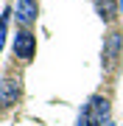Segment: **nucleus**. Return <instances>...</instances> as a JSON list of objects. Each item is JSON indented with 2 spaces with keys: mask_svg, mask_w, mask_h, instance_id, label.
<instances>
[{
  "mask_svg": "<svg viewBox=\"0 0 123 126\" xmlns=\"http://www.w3.org/2000/svg\"><path fill=\"white\" fill-rule=\"evenodd\" d=\"M20 95H23V81L17 76H9L0 81V109H9L14 104L20 101Z\"/></svg>",
  "mask_w": 123,
  "mask_h": 126,
  "instance_id": "20e7f679",
  "label": "nucleus"
},
{
  "mask_svg": "<svg viewBox=\"0 0 123 126\" xmlns=\"http://www.w3.org/2000/svg\"><path fill=\"white\" fill-rule=\"evenodd\" d=\"M118 3H120V14H123V0H118Z\"/></svg>",
  "mask_w": 123,
  "mask_h": 126,
  "instance_id": "6e6552de",
  "label": "nucleus"
},
{
  "mask_svg": "<svg viewBox=\"0 0 123 126\" xmlns=\"http://www.w3.org/2000/svg\"><path fill=\"white\" fill-rule=\"evenodd\" d=\"M106 126H115V123H112V121H109V123H106Z\"/></svg>",
  "mask_w": 123,
  "mask_h": 126,
  "instance_id": "1a4fd4ad",
  "label": "nucleus"
},
{
  "mask_svg": "<svg viewBox=\"0 0 123 126\" xmlns=\"http://www.w3.org/2000/svg\"><path fill=\"white\" fill-rule=\"evenodd\" d=\"M14 56L20 62H31L37 56V34L31 28H20L14 34Z\"/></svg>",
  "mask_w": 123,
  "mask_h": 126,
  "instance_id": "7ed1b4c3",
  "label": "nucleus"
},
{
  "mask_svg": "<svg viewBox=\"0 0 123 126\" xmlns=\"http://www.w3.org/2000/svg\"><path fill=\"white\" fill-rule=\"evenodd\" d=\"M95 11L106 25H112L118 20V14H120V3L118 0H95Z\"/></svg>",
  "mask_w": 123,
  "mask_h": 126,
  "instance_id": "423d86ee",
  "label": "nucleus"
},
{
  "mask_svg": "<svg viewBox=\"0 0 123 126\" xmlns=\"http://www.w3.org/2000/svg\"><path fill=\"white\" fill-rule=\"evenodd\" d=\"M112 104L109 98H104V95H90V98L84 101L81 112H78V121L76 126H106L112 121Z\"/></svg>",
  "mask_w": 123,
  "mask_h": 126,
  "instance_id": "f257e3e1",
  "label": "nucleus"
},
{
  "mask_svg": "<svg viewBox=\"0 0 123 126\" xmlns=\"http://www.w3.org/2000/svg\"><path fill=\"white\" fill-rule=\"evenodd\" d=\"M9 14L11 9H3V14H0V53H3V45H6V34H9Z\"/></svg>",
  "mask_w": 123,
  "mask_h": 126,
  "instance_id": "0eeeda50",
  "label": "nucleus"
},
{
  "mask_svg": "<svg viewBox=\"0 0 123 126\" xmlns=\"http://www.w3.org/2000/svg\"><path fill=\"white\" fill-rule=\"evenodd\" d=\"M37 17H39L37 0H17V6H14V20H17L23 28L34 25V23H37Z\"/></svg>",
  "mask_w": 123,
  "mask_h": 126,
  "instance_id": "39448f33",
  "label": "nucleus"
},
{
  "mask_svg": "<svg viewBox=\"0 0 123 126\" xmlns=\"http://www.w3.org/2000/svg\"><path fill=\"white\" fill-rule=\"evenodd\" d=\"M120 56H123V34L120 31H109L104 36V48H101V64H104V70L106 73L115 70Z\"/></svg>",
  "mask_w": 123,
  "mask_h": 126,
  "instance_id": "f03ea898",
  "label": "nucleus"
}]
</instances>
